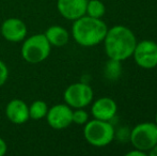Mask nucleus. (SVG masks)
Instances as JSON below:
<instances>
[{"label":"nucleus","mask_w":157,"mask_h":156,"mask_svg":"<svg viewBox=\"0 0 157 156\" xmlns=\"http://www.w3.org/2000/svg\"><path fill=\"white\" fill-rule=\"evenodd\" d=\"M155 124L157 125V112H156V115H155Z\"/></svg>","instance_id":"obj_23"},{"label":"nucleus","mask_w":157,"mask_h":156,"mask_svg":"<svg viewBox=\"0 0 157 156\" xmlns=\"http://www.w3.org/2000/svg\"><path fill=\"white\" fill-rule=\"evenodd\" d=\"M103 42L108 58L119 61H124L132 57L137 44L134 32L122 25L108 29Z\"/></svg>","instance_id":"obj_1"},{"label":"nucleus","mask_w":157,"mask_h":156,"mask_svg":"<svg viewBox=\"0 0 157 156\" xmlns=\"http://www.w3.org/2000/svg\"><path fill=\"white\" fill-rule=\"evenodd\" d=\"M107 30V25L101 18L83 15L74 21L72 26V36L78 45L83 47H93L104 41Z\"/></svg>","instance_id":"obj_2"},{"label":"nucleus","mask_w":157,"mask_h":156,"mask_svg":"<svg viewBox=\"0 0 157 156\" xmlns=\"http://www.w3.org/2000/svg\"><path fill=\"white\" fill-rule=\"evenodd\" d=\"M44 34L52 47H63L68 43V40H70L68 31L64 27L59 25L48 27Z\"/></svg>","instance_id":"obj_13"},{"label":"nucleus","mask_w":157,"mask_h":156,"mask_svg":"<svg viewBox=\"0 0 157 156\" xmlns=\"http://www.w3.org/2000/svg\"><path fill=\"white\" fill-rule=\"evenodd\" d=\"M117 136L119 141L121 142H126V141H129V138H130V129L128 127H120V128L117 131V133H114V137Z\"/></svg>","instance_id":"obj_18"},{"label":"nucleus","mask_w":157,"mask_h":156,"mask_svg":"<svg viewBox=\"0 0 157 156\" xmlns=\"http://www.w3.org/2000/svg\"><path fill=\"white\" fill-rule=\"evenodd\" d=\"M52 51V45L44 33H36L24 40L21 45V57L30 64H37L48 58Z\"/></svg>","instance_id":"obj_3"},{"label":"nucleus","mask_w":157,"mask_h":156,"mask_svg":"<svg viewBox=\"0 0 157 156\" xmlns=\"http://www.w3.org/2000/svg\"><path fill=\"white\" fill-rule=\"evenodd\" d=\"M88 0H57V10L68 21H76L86 15Z\"/></svg>","instance_id":"obj_10"},{"label":"nucleus","mask_w":157,"mask_h":156,"mask_svg":"<svg viewBox=\"0 0 157 156\" xmlns=\"http://www.w3.org/2000/svg\"><path fill=\"white\" fill-rule=\"evenodd\" d=\"M48 106L44 101L37 100L29 105V117L32 120H42L46 117Z\"/></svg>","instance_id":"obj_15"},{"label":"nucleus","mask_w":157,"mask_h":156,"mask_svg":"<svg viewBox=\"0 0 157 156\" xmlns=\"http://www.w3.org/2000/svg\"><path fill=\"white\" fill-rule=\"evenodd\" d=\"M6 116L13 124L21 125L28 122L29 117V106L23 100L15 98L8 103L6 107Z\"/></svg>","instance_id":"obj_11"},{"label":"nucleus","mask_w":157,"mask_h":156,"mask_svg":"<svg viewBox=\"0 0 157 156\" xmlns=\"http://www.w3.org/2000/svg\"><path fill=\"white\" fill-rule=\"evenodd\" d=\"M9 78V69L2 60H0V87L6 82Z\"/></svg>","instance_id":"obj_19"},{"label":"nucleus","mask_w":157,"mask_h":156,"mask_svg":"<svg viewBox=\"0 0 157 156\" xmlns=\"http://www.w3.org/2000/svg\"><path fill=\"white\" fill-rule=\"evenodd\" d=\"M93 90L88 83L75 82L65 89L63 98L71 108H85L93 101Z\"/></svg>","instance_id":"obj_6"},{"label":"nucleus","mask_w":157,"mask_h":156,"mask_svg":"<svg viewBox=\"0 0 157 156\" xmlns=\"http://www.w3.org/2000/svg\"><path fill=\"white\" fill-rule=\"evenodd\" d=\"M106 6L101 0H88L86 15L94 18H101L105 15Z\"/></svg>","instance_id":"obj_16"},{"label":"nucleus","mask_w":157,"mask_h":156,"mask_svg":"<svg viewBox=\"0 0 157 156\" xmlns=\"http://www.w3.org/2000/svg\"><path fill=\"white\" fill-rule=\"evenodd\" d=\"M114 127L109 121L98 119L88 121L83 128V136L88 143L96 148L106 146L114 139Z\"/></svg>","instance_id":"obj_4"},{"label":"nucleus","mask_w":157,"mask_h":156,"mask_svg":"<svg viewBox=\"0 0 157 156\" xmlns=\"http://www.w3.org/2000/svg\"><path fill=\"white\" fill-rule=\"evenodd\" d=\"M6 151H8V146H6V142L4 141L2 138H0V156L6 155Z\"/></svg>","instance_id":"obj_21"},{"label":"nucleus","mask_w":157,"mask_h":156,"mask_svg":"<svg viewBox=\"0 0 157 156\" xmlns=\"http://www.w3.org/2000/svg\"><path fill=\"white\" fill-rule=\"evenodd\" d=\"M149 154L150 156H157V143L149 151Z\"/></svg>","instance_id":"obj_22"},{"label":"nucleus","mask_w":157,"mask_h":156,"mask_svg":"<svg viewBox=\"0 0 157 156\" xmlns=\"http://www.w3.org/2000/svg\"><path fill=\"white\" fill-rule=\"evenodd\" d=\"M0 32L4 40L12 43H18L27 38L28 28L25 21L21 18L11 17L2 23Z\"/></svg>","instance_id":"obj_9"},{"label":"nucleus","mask_w":157,"mask_h":156,"mask_svg":"<svg viewBox=\"0 0 157 156\" xmlns=\"http://www.w3.org/2000/svg\"><path fill=\"white\" fill-rule=\"evenodd\" d=\"M145 155H147V152L138 150V149H136V148H135V150L129 151V152L126 153V156H145Z\"/></svg>","instance_id":"obj_20"},{"label":"nucleus","mask_w":157,"mask_h":156,"mask_svg":"<svg viewBox=\"0 0 157 156\" xmlns=\"http://www.w3.org/2000/svg\"><path fill=\"white\" fill-rule=\"evenodd\" d=\"M122 61L116 60V59H110L106 62L104 67V76L106 79L110 81H117L120 78L122 74Z\"/></svg>","instance_id":"obj_14"},{"label":"nucleus","mask_w":157,"mask_h":156,"mask_svg":"<svg viewBox=\"0 0 157 156\" xmlns=\"http://www.w3.org/2000/svg\"><path fill=\"white\" fill-rule=\"evenodd\" d=\"M72 121L77 125H85L89 121V115L83 108H77L75 111H73Z\"/></svg>","instance_id":"obj_17"},{"label":"nucleus","mask_w":157,"mask_h":156,"mask_svg":"<svg viewBox=\"0 0 157 156\" xmlns=\"http://www.w3.org/2000/svg\"><path fill=\"white\" fill-rule=\"evenodd\" d=\"M129 141L134 148L147 152L157 143V125L153 122H143L130 129Z\"/></svg>","instance_id":"obj_5"},{"label":"nucleus","mask_w":157,"mask_h":156,"mask_svg":"<svg viewBox=\"0 0 157 156\" xmlns=\"http://www.w3.org/2000/svg\"><path fill=\"white\" fill-rule=\"evenodd\" d=\"M118 106L114 100L110 97H101L92 104L91 113L94 119L111 122L112 119L116 117Z\"/></svg>","instance_id":"obj_12"},{"label":"nucleus","mask_w":157,"mask_h":156,"mask_svg":"<svg viewBox=\"0 0 157 156\" xmlns=\"http://www.w3.org/2000/svg\"><path fill=\"white\" fill-rule=\"evenodd\" d=\"M73 110L67 104H56L48 109L46 120L54 129H64L73 123Z\"/></svg>","instance_id":"obj_8"},{"label":"nucleus","mask_w":157,"mask_h":156,"mask_svg":"<svg viewBox=\"0 0 157 156\" xmlns=\"http://www.w3.org/2000/svg\"><path fill=\"white\" fill-rule=\"evenodd\" d=\"M135 62L142 69H154L157 67V43L151 40L137 42L132 52Z\"/></svg>","instance_id":"obj_7"}]
</instances>
